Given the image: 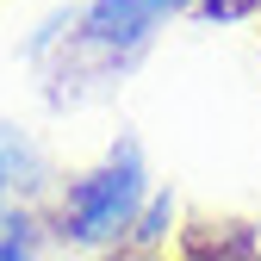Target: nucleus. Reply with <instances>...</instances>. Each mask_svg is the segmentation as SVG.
I'll return each mask as SVG.
<instances>
[{
	"label": "nucleus",
	"mask_w": 261,
	"mask_h": 261,
	"mask_svg": "<svg viewBox=\"0 0 261 261\" xmlns=\"http://www.w3.org/2000/svg\"><path fill=\"white\" fill-rule=\"evenodd\" d=\"M143 199H149L143 155L124 143V149H112L93 174L75 180L69 205H62V224H69V237H75V243H112V237H124L130 224H137Z\"/></svg>",
	"instance_id": "nucleus-1"
},
{
	"label": "nucleus",
	"mask_w": 261,
	"mask_h": 261,
	"mask_svg": "<svg viewBox=\"0 0 261 261\" xmlns=\"http://www.w3.org/2000/svg\"><path fill=\"white\" fill-rule=\"evenodd\" d=\"M193 0H93L81 19V44L93 50H137L149 44L168 19H180Z\"/></svg>",
	"instance_id": "nucleus-2"
},
{
	"label": "nucleus",
	"mask_w": 261,
	"mask_h": 261,
	"mask_svg": "<svg viewBox=\"0 0 261 261\" xmlns=\"http://www.w3.org/2000/svg\"><path fill=\"white\" fill-rule=\"evenodd\" d=\"M0 261H31V237H25V224H7V230H0Z\"/></svg>",
	"instance_id": "nucleus-3"
},
{
	"label": "nucleus",
	"mask_w": 261,
	"mask_h": 261,
	"mask_svg": "<svg viewBox=\"0 0 261 261\" xmlns=\"http://www.w3.org/2000/svg\"><path fill=\"white\" fill-rule=\"evenodd\" d=\"M7 180H13V149H7V137H0V193H7Z\"/></svg>",
	"instance_id": "nucleus-4"
}]
</instances>
